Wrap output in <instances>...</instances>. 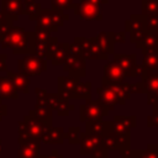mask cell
Instances as JSON below:
<instances>
[{
	"instance_id": "cell-25",
	"label": "cell",
	"mask_w": 158,
	"mask_h": 158,
	"mask_svg": "<svg viewBox=\"0 0 158 158\" xmlns=\"http://www.w3.org/2000/svg\"><path fill=\"white\" fill-rule=\"evenodd\" d=\"M0 99H9V100H16L19 99V93L11 84V81L6 77L0 75Z\"/></svg>"
},
{
	"instance_id": "cell-12",
	"label": "cell",
	"mask_w": 158,
	"mask_h": 158,
	"mask_svg": "<svg viewBox=\"0 0 158 158\" xmlns=\"http://www.w3.org/2000/svg\"><path fill=\"white\" fill-rule=\"evenodd\" d=\"M79 146H80V148H79L80 156H90L98 148L102 147V136L80 132Z\"/></svg>"
},
{
	"instance_id": "cell-50",
	"label": "cell",
	"mask_w": 158,
	"mask_h": 158,
	"mask_svg": "<svg viewBox=\"0 0 158 158\" xmlns=\"http://www.w3.org/2000/svg\"><path fill=\"white\" fill-rule=\"evenodd\" d=\"M0 17H2V14H1V11H0Z\"/></svg>"
},
{
	"instance_id": "cell-30",
	"label": "cell",
	"mask_w": 158,
	"mask_h": 158,
	"mask_svg": "<svg viewBox=\"0 0 158 158\" xmlns=\"http://www.w3.org/2000/svg\"><path fill=\"white\" fill-rule=\"evenodd\" d=\"M132 158H158V144L151 143L146 149H132Z\"/></svg>"
},
{
	"instance_id": "cell-48",
	"label": "cell",
	"mask_w": 158,
	"mask_h": 158,
	"mask_svg": "<svg viewBox=\"0 0 158 158\" xmlns=\"http://www.w3.org/2000/svg\"><path fill=\"white\" fill-rule=\"evenodd\" d=\"M99 1H100V2L102 4V5H104V4H107V2H109V0H99Z\"/></svg>"
},
{
	"instance_id": "cell-3",
	"label": "cell",
	"mask_w": 158,
	"mask_h": 158,
	"mask_svg": "<svg viewBox=\"0 0 158 158\" xmlns=\"http://www.w3.org/2000/svg\"><path fill=\"white\" fill-rule=\"evenodd\" d=\"M69 20V16L64 14L62 10H56V9H48V10H41L37 20H36V26L44 28L47 31L57 32L59 27L64 25L65 21Z\"/></svg>"
},
{
	"instance_id": "cell-43",
	"label": "cell",
	"mask_w": 158,
	"mask_h": 158,
	"mask_svg": "<svg viewBox=\"0 0 158 158\" xmlns=\"http://www.w3.org/2000/svg\"><path fill=\"white\" fill-rule=\"evenodd\" d=\"M120 152V158H132V149H121Z\"/></svg>"
},
{
	"instance_id": "cell-19",
	"label": "cell",
	"mask_w": 158,
	"mask_h": 158,
	"mask_svg": "<svg viewBox=\"0 0 158 158\" xmlns=\"http://www.w3.org/2000/svg\"><path fill=\"white\" fill-rule=\"evenodd\" d=\"M6 78L11 81V84L14 85V88L16 89L17 93H23V94H28L30 93V79L28 77H25L22 74H20L19 72H11V70H6Z\"/></svg>"
},
{
	"instance_id": "cell-46",
	"label": "cell",
	"mask_w": 158,
	"mask_h": 158,
	"mask_svg": "<svg viewBox=\"0 0 158 158\" xmlns=\"http://www.w3.org/2000/svg\"><path fill=\"white\" fill-rule=\"evenodd\" d=\"M0 70H7L6 69V54L1 53L0 54Z\"/></svg>"
},
{
	"instance_id": "cell-8",
	"label": "cell",
	"mask_w": 158,
	"mask_h": 158,
	"mask_svg": "<svg viewBox=\"0 0 158 158\" xmlns=\"http://www.w3.org/2000/svg\"><path fill=\"white\" fill-rule=\"evenodd\" d=\"M109 114V111L98 101L86 99L85 102H83L79 106V120L81 122H86L90 120H102Z\"/></svg>"
},
{
	"instance_id": "cell-39",
	"label": "cell",
	"mask_w": 158,
	"mask_h": 158,
	"mask_svg": "<svg viewBox=\"0 0 158 158\" xmlns=\"http://www.w3.org/2000/svg\"><path fill=\"white\" fill-rule=\"evenodd\" d=\"M127 89L130 94H143V85L142 81L137 83H127Z\"/></svg>"
},
{
	"instance_id": "cell-27",
	"label": "cell",
	"mask_w": 158,
	"mask_h": 158,
	"mask_svg": "<svg viewBox=\"0 0 158 158\" xmlns=\"http://www.w3.org/2000/svg\"><path fill=\"white\" fill-rule=\"evenodd\" d=\"M21 2H22V12L26 14L31 21H36L42 10L41 4L36 2L35 0H22Z\"/></svg>"
},
{
	"instance_id": "cell-23",
	"label": "cell",
	"mask_w": 158,
	"mask_h": 158,
	"mask_svg": "<svg viewBox=\"0 0 158 158\" xmlns=\"http://www.w3.org/2000/svg\"><path fill=\"white\" fill-rule=\"evenodd\" d=\"M64 135H65V131L63 127H52L51 126L43 135L41 142H43L46 144H62L65 139Z\"/></svg>"
},
{
	"instance_id": "cell-15",
	"label": "cell",
	"mask_w": 158,
	"mask_h": 158,
	"mask_svg": "<svg viewBox=\"0 0 158 158\" xmlns=\"http://www.w3.org/2000/svg\"><path fill=\"white\" fill-rule=\"evenodd\" d=\"M52 111L53 110L51 109V106L44 100L37 98V102L35 105V109L31 110L28 112V115L35 117L38 121H42V122L52 126Z\"/></svg>"
},
{
	"instance_id": "cell-17",
	"label": "cell",
	"mask_w": 158,
	"mask_h": 158,
	"mask_svg": "<svg viewBox=\"0 0 158 158\" xmlns=\"http://www.w3.org/2000/svg\"><path fill=\"white\" fill-rule=\"evenodd\" d=\"M1 14L5 19L14 22L22 15V2L16 0H1Z\"/></svg>"
},
{
	"instance_id": "cell-36",
	"label": "cell",
	"mask_w": 158,
	"mask_h": 158,
	"mask_svg": "<svg viewBox=\"0 0 158 158\" xmlns=\"http://www.w3.org/2000/svg\"><path fill=\"white\" fill-rule=\"evenodd\" d=\"M64 138L68 141L69 144H79V141H80V130H79V127H69V130L65 131Z\"/></svg>"
},
{
	"instance_id": "cell-32",
	"label": "cell",
	"mask_w": 158,
	"mask_h": 158,
	"mask_svg": "<svg viewBox=\"0 0 158 158\" xmlns=\"http://www.w3.org/2000/svg\"><path fill=\"white\" fill-rule=\"evenodd\" d=\"M141 65L147 70H158V52L144 53Z\"/></svg>"
},
{
	"instance_id": "cell-29",
	"label": "cell",
	"mask_w": 158,
	"mask_h": 158,
	"mask_svg": "<svg viewBox=\"0 0 158 158\" xmlns=\"http://www.w3.org/2000/svg\"><path fill=\"white\" fill-rule=\"evenodd\" d=\"M138 31H144L143 28V22H142V15L133 14L128 20L125 21V32H138Z\"/></svg>"
},
{
	"instance_id": "cell-31",
	"label": "cell",
	"mask_w": 158,
	"mask_h": 158,
	"mask_svg": "<svg viewBox=\"0 0 158 158\" xmlns=\"http://www.w3.org/2000/svg\"><path fill=\"white\" fill-rule=\"evenodd\" d=\"M91 96V83L90 81H78L75 91H74V96L73 99H90Z\"/></svg>"
},
{
	"instance_id": "cell-21",
	"label": "cell",
	"mask_w": 158,
	"mask_h": 158,
	"mask_svg": "<svg viewBox=\"0 0 158 158\" xmlns=\"http://www.w3.org/2000/svg\"><path fill=\"white\" fill-rule=\"evenodd\" d=\"M136 47L141 49L142 54L158 52V32H146L144 37L136 43Z\"/></svg>"
},
{
	"instance_id": "cell-33",
	"label": "cell",
	"mask_w": 158,
	"mask_h": 158,
	"mask_svg": "<svg viewBox=\"0 0 158 158\" xmlns=\"http://www.w3.org/2000/svg\"><path fill=\"white\" fill-rule=\"evenodd\" d=\"M142 16L158 15V0H142Z\"/></svg>"
},
{
	"instance_id": "cell-38",
	"label": "cell",
	"mask_w": 158,
	"mask_h": 158,
	"mask_svg": "<svg viewBox=\"0 0 158 158\" xmlns=\"http://www.w3.org/2000/svg\"><path fill=\"white\" fill-rule=\"evenodd\" d=\"M52 2V9H56V10H70V9H74L75 4L73 0H51Z\"/></svg>"
},
{
	"instance_id": "cell-40",
	"label": "cell",
	"mask_w": 158,
	"mask_h": 158,
	"mask_svg": "<svg viewBox=\"0 0 158 158\" xmlns=\"http://www.w3.org/2000/svg\"><path fill=\"white\" fill-rule=\"evenodd\" d=\"M147 126L158 128V111L157 110H153L152 114L147 117Z\"/></svg>"
},
{
	"instance_id": "cell-28",
	"label": "cell",
	"mask_w": 158,
	"mask_h": 158,
	"mask_svg": "<svg viewBox=\"0 0 158 158\" xmlns=\"http://www.w3.org/2000/svg\"><path fill=\"white\" fill-rule=\"evenodd\" d=\"M68 44L69 43H65V42H63V43L59 42L58 43L57 48L54 49L53 54L49 58L51 63L53 65H63V63L65 62L67 56H68Z\"/></svg>"
},
{
	"instance_id": "cell-44",
	"label": "cell",
	"mask_w": 158,
	"mask_h": 158,
	"mask_svg": "<svg viewBox=\"0 0 158 158\" xmlns=\"http://www.w3.org/2000/svg\"><path fill=\"white\" fill-rule=\"evenodd\" d=\"M7 115V106L2 102V100L0 99V121L2 120V117L4 116H6Z\"/></svg>"
},
{
	"instance_id": "cell-22",
	"label": "cell",
	"mask_w": 158,
	"mask_h": 158,
	"mask_svg": "<svg viewBox=\"0 0 158 158\" xmlns=\"http://www.w3.org/2000/svg\"><path fill=\"white\" fill-rule=\"evenodd\" d=\"M41 143L19 141V158H38Z\"/></svg>"
},
{
	"instance_id": "cell-2",
	"label": "cell",
	"mask_w": 158,
	"mask_h": 158,
	"mask_svg": "<svg viewBox=\"0 0 158 158\" xmlns=\"http://www.w3.org/2000/svg\"><path fill=\"white\" fill-rule=\"evenodd\" d=\"M51 127L49 125L36 120L28 114L23 117L22 121L19 122V141H28V142H38L41 143L43 135Z\"/></svg>"
},
{
	"instance_id": "cell-11",
	"label": "cell",
	"mask_w": 158,
	"mask_h": 158,
	"mask_svg": "<svg viewBox=\"0 0 158 158\" xmlns=\"http://www.w3.org/2000/svg\"><path fill=\"white\" fill-rule=\"evenodd\" d=\"M63 69L69 73V75L80 79L84 78L86 74V64L85 59L83 58L81 54H72L68 53L65 62L63 63Z\"/></svg>"
},
{
	"instance_id": "cell-35",
	"label": "cell",
	"mask_w": 158,
	"mask_h": 158,
	"mask_svg": "<svg viewBox=\"0 0 158 158\" xmlns=\"http://www.w3.org/2000/svg\"><path fill=\"white\" fill-rule=\"evenodd\" d=\"M102 147L106 151H115L117 149V141H116V136L112 131L105 132L102 135Z\"/></svg>"
},
{
	"instance_id": "cell-34",
	"label": "cell",
	"mask_w": 158,
	"mask_h": 158,
	"mask_svg": "<svg viewBox=\"0 0 158 158\" xmlns=\"http://www.w3.org/2000/svg\"><path fill=\"white\" fill-rule=\"evenodd\" d=\"M142 22L146 32H158V15L142 16Z\"/></svg>"
},
{
	"instance_id": "cell-9",
	"label": "cell",
	"mask_w": 158,
	"mask_h": 158,
	"mask_svg": "<svg viewBox=\"0 0 158 158\" xmlns=\"http://www.w3.org/2000/svg\"><path fill=\"white\" fill-rule=\"evenodd\" d=\"M114 63H116L127 75V78H137L138 75H142L143 68L141 64H137V56L135 53L131 54H123L118 53L114 56L112 59Z\"/></svg>"
},
{
	"instance_id": "cell-49",
	"label": "cell",
	"mask_w": 158,
	"mask_h": 158,
	"mask_svg": "<svg viewBox=\"0 0 158 158\" xmlns=\"http://www.w3.org/2000/svg\"><path fill=\"white\" fill-rule=\"evenodd\" d=\"M1 156H2V148H1V142H0V158H1Z\"/></svg>"
},
{
	"instance_id": "cell-1",
	"label": "cell",
	"mask_w": 158,
	"mask_h": 158,
	"mask_svg": "<svg viewBox=\"0 0 158 158\" xmlns=\"http://www.w3.org/2000/svg\"><path fill=\"white\" fill-rule=\"evenodd\" d=\"M2 48H11L15 54L33 53V32H27L20 26H12L9 33L1 38Z\"/></svg>"
},
{
	"instance_id": "cell-16",
	"label": "cell",
	"mask_w": 158,
	"mask_h": 158,
	"mask_svg": "<svg viewBox=\"0 0 158 158\" xmlns=\"http://www.w3.org/2000/svg\"><path fill=\"white\" fill-rule=\"evenodd\" d=\"M114 128L112 132L115 135H120V133H130L131 128L136 126L137 123V118L135 115H130V116H123V115H116L114 116Z\"/></svg>"
},
{
	"instance_id": "cell-51",
	"label": "cell",
	"mask_w": 158,
	"mask_h": 158,
	"mask_svg": "<svg viewBox=\"0 0 158 158\" xmlns=\"http://www.w3.org/2000/svg\"><path fill=\"white\" fill-rule=\"evenodd\" d=\"M16 1H22V0H16Z\"/></svg>"
},
{
	"instance_id": "cell-10",
	"label": "cell",
	"mask_w": 158,
	"mask_h": 158,
	"mask_svg": "<svg viewBox=\"0 0 158 158\" xmlns=\"http://www.w3.org/2000/svg\"><path fill=\"white\" fill-rule=\"evenodd\" d=\"M143 94L147 95V104L154 105L158 102V70L143 69L142 73Z\"/></svg>"
},
{
	"instance_id": "cell-4",
	"label": "cell",
	"mask_w": 158,
	"mask_h": 158,
	"mask_svg": "<svg viewBox=\"0 0 158 158\" xmlns=\"http://www.w3.org/2000/svg\"><path fill=\"white\" fill-rule=\"evenodd\" d=\"M36 96L38 99L44 100L51 106L52 110L57 111V114L59 116H68L69 112L75 109V106L73 104H70L68 99L60 96L58 93L52 94V93H47L46 90H43L41 88H36Z\"/></svg>"
},
{
	"instance_id": "cell-20",
	"label": "cell",
	"mask_w": 158,
	"mask_h": 158,
	"mask_svg": "<svg viewBox=\"0 0 158 158\" xmlns=\"http://www.w3.org/2000/svg\"><path fill=\"white\" fill-rule=\"evenodd\" d=\"M114 122L112 121H104V120H90L85 122V131L86 133L91 135H104L105 132L112 131Z\"/></svg>"
},
{
	"instance_id": "cell-5",
	"label": "cell",
	"mask_w": 158,
	"mask_h": 158,
	"mask_svg": "<svg viewBox=\"0 0 158 158\" xmlns=\"http://www.w3.org/2000/svg\"><path fill=\"white\" fill-rule=\"evenodd\" d=\"M19 73L25 77H35L40 75L47 69V59L33 53L25 54L23 58L19 60L17 64Z\"/></svg>"
},
{
	"instance_id": "cell-14",
	"label": "cell",
	"mask_w": 158,
	"mask_h": 158,
	"mask_svg": "<svg viewBox=\"0 0 158 158\" xmlns=\"http://www.w3.org/2000/svg\"><path fill=\"white\" fill-rule=\"evenodd\" d=\"M79 79L72 77V75H64V77H58L57 80V86H58V94L65 99H73L74 91L77 88Z\"/></svg>"
},
{
	"instance_id": "cell-6",
	"label": "cell",
	"mask_w": 158,
	"mask_h": 158,
	"mask_svg": "<svg viewBox=\"0 0 158 158\" xmlns=\"http://www.w3.org/2000/svg\"><path fill=\"white\" fill-rule=\"evenodd\" d=\"M74 11L84 21L102 20V4L99 0H79L74 6Z\"/></svg>"
},
{
	"instance_id": "cell-42",
	"label": "cell",
	"mask_w": 158,
	"mask_h": 158,
	"mask_svg": "<svg viewBox=\"0 0 158 158\" xmlns=\"http://www.w3.org/2000/svg\"><path fill=\"white\" fill-rule=\"evenodd\" d=\"M112 40L115 43H125L126 42V32L120 31V32H112Z\"/></svg>"
},
{
	"instance_id": "cell-26",
	"label": "cell",
	"mask_w": 158,
	"mask_h": 158,
	"mask_svg": "<svg viewBox=\"0 0 158 158\" xmlns=\"http://www.w3.org/2000/svg\"><path fill=\"white\" fill-rule=\"evenodd\" d=\"M96 42L99 43V46L102 48V51L109 56L114 53V46L115 42L112 40V32H106V31H101L98 33V36L95 37Z\"/></svg>"
},
{
	"instance_id": "cell-18",
	"label": "cell",
	"mask_w": 158,
	"mask_h": 158,
	"mask_svg": "<svg viewBox=\"0 0 158 158\" xmlns=\"http://www.w3.org/2000/svg\"><path fill=\"white\" fill-rule=\"evenodd\" d=\"M96 94H98V101L107 111H112L115 109V106L117 105V99L107 84L102 83V85L96 89Z\"/></svg>"
},
{
	"instance_id": "cell-13",
	"label": "cell",
	"mask_w": 158,
	"mask_h": 158,
	"mask_svg": "<svg viewBox=\"0 0 158 158\" xmlns=\"http://www.w3.org/2000/svg\"><path fill=\"white\" fill-rule=\"evenodd\" d=\"M126 73L112 60L104 65V77L101 83H123L126 81Z\"/></svg>"
},
{
	"instance_id": "cell-24",
	"label": "cell",
	"mask_w": 158,
	"mask_h": 158,
	"mask_svg": "<svg viewBox=\"0 0 158 158\" xmlns=\"http://www.w3.org/2000/svg\"><path fill=\"white\" fill-rule=\"evenodd\" d=\"M104 84H107L110 86V89L114 91L118 105H125L127 102V100L131 98V94L128 93L126 81H123V83H104Z\"/></svg>"
},
{
	"instance_id": "cell-47",
	"label": "cell",
	"mask_w": 158,
	"mask_h": 158,
	"mask_svg": "<svg viewBox=\"0 0 158 158\" xmlns=\"http://www.w3.org/2000/svg\"><path fill=\"white\" fill-rule=\"evenodd\" d=\"M152 107H153V110H157V111H158V102L154 104V105H152Z\"/></svg>"
},
{
	"instance_id": "cell-37",
	"label": "cell",
	"mask_w": 158,
	"mask_h": 158,
	"mask_svg": "<svg viewBox=\"0 0 158 158\" xmlns=\"http://www.w3.org/2000/svg\"><path fill=\"white\" fill-rule=\"evenodd\" d=\"M117 141V149H128L131 148V132L130 133H120L115 135Z\"/></svg>"
},
{
	"instance_id": "cell-41",
	"label": "cell",
	"mask_w": 158,
	"mask_h": 158,
	"mask_svg": "<svg viewBox=\"0 0 158 158\" xmlns=\"http://www.w3.org/2000/svg\"><path fill=\"white\" fill-rule=\"evenodd\" d=\"M90 158H109V151H106L104 147H100L90 154Z\"/></svg>"
},
{
	"instance_id": "cell-7",
	"label": "cell",
	"mask_w": 158,
	"mask_h": 158,
	"mask_svg": "<svg viewBox=\"0 0 158 158\" xmlns=\"http://www.w3.org/2000/svg\"><path fill=\"white\" fill-rule=\"evenodd\" d=\"M74 42L80 47L81 56L85 60H100L107 59L109 56L102 51V48L96 42L95 37L86 38V37H75Z\"/></svg>"
},
{
	"instance_id": "cell-45",
	"label": "cell",
	"mask_w": 158,
	"mask_h": 158,
	"mask_svg": "<svg viewBox=\"0 0 158 158\" xmlns=\"http://www.w3.org/2000/svg\"><path fill=\"white\" fill-rule=\"evenodd\" d=\"M38 158H64V157L62 154H59L57 149H53L49 156H40Z\"/></svg>"
}]
</instances>
